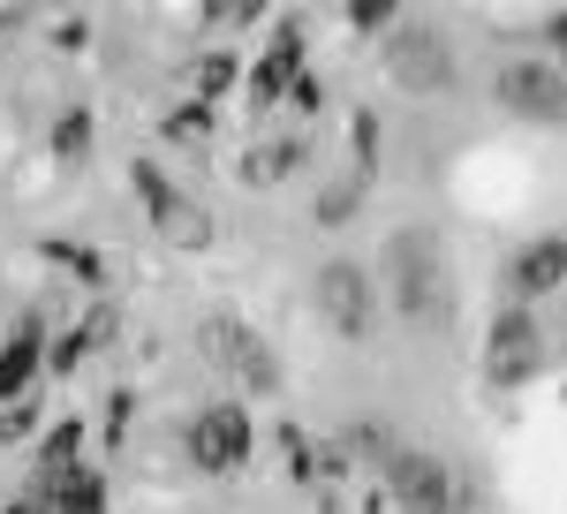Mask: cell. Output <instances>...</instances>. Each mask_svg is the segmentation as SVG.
<instances>
[{
	"label": "cell",
	"mask_w": 567,
	"mask_h": 514,
	"mask_svg": "<svg viewBox=\"0 0 567 514\" xmlns=\"http://www.w3.org/2000/svg\"><path fill=\"white\" fill-rule=\"evenodd\" d=\"M23 500H39L45 514H106V476L76 462V470H31Z\"/></svg>",
	"instance_id": "cell-14"
},
{
	"label": "cell",
	"mask_w": 567,
	"mask_h": 514,
	"mask_svg": "<svg viewBox=\"0 0 567 514\" xmlns=\"http://www.w3.org/2000/svg\"><path fill=\"white\" fill-rule=\"evenodd\" d=\"M379 484H386V500L401 514H462V470L446 454H432V446H393Z\"/></svg>",
	"instance_id": "cell-7"
},
{
	"label": "cell",
	"mask_w": 567,
	"mask_h": 514,
	"mask_svg": "<svg viewBox=\"0 0 567 514\" xmlns=\"http://www.w3.org/2000/svg\"><path fill=\"white\" fill-rule=\"evenodd\" d=\"M371 273H379V302H386L393 318H409V326H424V318H446V302H454L446 235H439L432 219H409V227H393Z\"/></svg>",
	"instance_id": "cell-1"
},
{
	"label": "cell",
	"mask_w": 567,
	"mask_h": 514,
	"mask_svg": "<svg viewBox=\"0 0 567 514\" xmlns=\"http://www.w3.org/2000/svg\"><path fill=\"white\" fill-rule=\"evenodd\" d=\"M205 23L213 31H250V23H265V8L258 0H227V8H205Z\"/></svg>",
	"instance_id": "cell-26"
},
{
	"label": "cell",
	"mask_w": 567,
	"mask_h": 514,
	"mask_svg": "<svg viewBox=\"0 0 567 514\" xmlns=\"http://www.w3.org/2000/svg\"><path fill=\"white\" fill-rule=\"evenodd\" d=\"M106 341H122V302H114V296H91L84 318L53 333L45 371H53V379H69V371H84V363H91V348H106Z\"/></svg>",
	"instance_id": "cell-13"
},
{
	"label": "cell",
	"mask_w": 567,
	"mask_h": 514,
	"mask_svg": "<svg viewBox=\"0 0 567 514\" xmlns=\"http://www.w3.org/2000/svg\"><path fill=\"white\" fill-rule=\"evenodd\" d=\"M235 84H243V53H205V61L189 69V99H205V106H219Z\"/></svg>",
	"instance_id": "cell-21"
},
{
	"label": "cell",
	"mask_w": 567,
	"mask_h": 514,
	"mask_svg": "<svg viewBox=\"0 0 567 514\" xmlns=\"http://www.w3.org/2000/svg\"><path fill=\"white\" fill-rule=\"evenodd\" d=\"M197 356L213 363L219 379H235L243 386V401H272L280 393V356H272V341H265L250 318H235V310H213L205 326H197Z\"/></svg>",
	"instance_id": "cell-3"
},
{
	"label": "cell",
	"mask_w": 567,
	"mask_h": 514,
	"mask_svg": "<svg viewBox=\"0 0 567 514\" xmlns=\"http://www.w3.org/2000/svg\"><path fill=\"white\" fill-rule=\"evenodd\" d=\"M545 363H553V348H545L537 310L499 302L492 326H484V386H492V393H523L529 379H545Z\"/></svg>",
	"instance_id": "cell-5"
},
{
	"label": "cell",
	"mask_w": 567,
	"mask_h": 514,
	"mask_svg": "<svg viewBox=\"0 0 567 514\" xmlns=\"http://www.w3.org/2000/svg\"><path fill=\"white\" fill-rule=\"evenodd\" d=\"M288 114H326V84H318V76H296V91H288Z\"/></svg>",
	"instance_id": "cell-28"
},
{
	"label": "cell",
	"mask_w": 567,
	"mask_h": 514,
	"mask_svg": "<svg viewBox=\"0 0 567 514\" xmlns=\"http://www.w3.org/2000/svg\"><path fill=\"white\" fill-rule=\"evenodd\" d=\"M363 205H371V182L349 167V174H333V182L310 197V219H318L326 235H341V227H355V219H363Z\"/></svg>",
	"instance_id": "cell-17"
},
{
	"label": "cell",
	"mask_w": 567,
	"mask_h": 514,
	"mask_svg": "<svg viewBox=\"0 0 567 514\" xmlns=\"http://www.w3.org/2000/svg\"><path fill=\"white\" fill-rule=\"evenodd\" d=\"M560 288H567V235H529L523 250L507 257V273H499V296L523 302V310H537Z\"/></svg>",
	"instance_id": "cell-12"
},
{
	"label": "cell",
	"mask_w": 567,
	"mask_h": 514,
	"mask_svg": "<svg viewBox=\"0 0 567 514\" xmlns=\"http://www.w3.org/2000/svg\"><path fill=\"white\" fill-rule=\"evenodd\" d=\"M0 514H45L39 500H23V492H16V500H0Z\"/></svg>",
	"instance_id": "cell-30"
},
{
	"label": "cell",
	"mask_w": 567,
	"mask_h": 514,
	"mask_svg": "<svg viewBox=\"0 0 567 514\" xmlns=\"http://www.w3.org/2000/svg\"><path fill=\"white\" fill-rule=\"evenodd\" d=\"M39 431H45L39 393H31V401H8V409H0V446H16V439H39Z\"/></svg>",
	"instance_id": "cell-24"
},
{
	"label": "cell",
	"mask_w": 567,
	"mask_h": 514,
	"mask_svg": "<svg viewBox=\"0 0 567 514\" xmlns=\"http://www.w3.org/2000/svg\"><path fill=\"white\" fill-rule=\"evenodd\" d=\"M99 417H106V424H99V431H106V439H114V446H122V431H130V417H136V393H130V386H114V393H106V409H99Z\"/></svg>",
	"instance_id": "cell-27"
},
{
	"label": "cell",
	"mask_w": 567,
	"mask_h": 514,
	"mask_svg": "<svg viewBox=\"0 0 567 514\" xmlns=\"http://www.w3.org/2000/svg\"><path fill=\"white\" fill-rule=\"evenodd\" d=\"M355 174H363V182H379V114H355Z\"/></svg>",
	"instance_id": "cell-25"
},
{
	"label": "cell",
	"mask_w": 567,
	"mask_h": 514,
	"mask_svg": "<svg viewBox=\"0 0 567 514\" xmlns=\"http://www.w3.org/2000/svg\"><path fill=\"white\" fill-rule=\"evenodd\" d=\"M379 69H386V84L409 91V99H446V91L462 84L454 39H446L439 23H416V16H401L386 39H379Z\"/></svg>",
	"instance_id": "cell-2"
},
{
	"label": "cell",
	"mask_w": 567,
	"mask_h": 514,
	"mask_svg": "<svg viewBox=\"0 0 567 514\" xmlns=\"http://www.w3.org/2000/svg\"><path fill=\"white\" fill-rule=\"evenodd\" d=\"M393 446H401V439H393L386 417H371V409H363V417H349V424L333 431V454H341L349 470H363V476H379V470H386V462H393Z\"/></svg>",
	"instance_id": "cell-16"
},
{
	"label": "cell",
	"mask_w": 567,
	"mask_h": 514,
	"mask_svg": "<svg viewBox=\"0 0 567 514\" xmlns=\"http://www.w3.org/2000/svg\"><path fill=\"white\" fill-rule=\"evenodd\" d=\"M91 144H99V114H91V106H61V114H53V128H45L53 167H84Z\"/></svg>",
	"instance_id": "cell-18"
},
{
	"label": "cell",
	"mask_w": 567,
	"mask_h": 514,
	"mask_svg": "<svg viewBox=\"0 0 567 514\" xmlns=\"http://www.w3.org/2000/svg\"><path fill=\"white\" fill-rule=\"evenodd\" d=\"M213 122H219V106H205V99H182L175 114H159V136H167V144H205V136H213Z\"/></svg>",
	"instance_id": "cell-22"
},
{
	"label": "cell",
	"mask_w": 567,
	"mask_h": 514,
	"mask_svg": "<svg viewBox=\"0 0 567 514\" xmlns=\"http://www.w3.org/2000/svg\"><path fill=\"white\" fill-rule=\"evenodd\" d=\"M303 167H310V136H272L258 152H243L235 182H243V189H280L288 174H303Z\"/></svg>",
	"instance_id": "cell-15"
},
{
	"label": "cell",
	"mask_w": 567,
	"mask_h": 514,
	"mask_svg": "<svg viewBox=\"0 0 567 514\" xmlns=\"http://www.w3.org/2000/svg\"><path fill=\"white\" fill-rule=\"evenodd\" d=\"M341 23H349L355 39H386L393 23H401V8H393V0H349V8H341Z\"/></svg>",
	"instance_id": "cell-23"
},
{
	"label": "cell",
	"mask_w": 567,
	"mask_h": 514,
	"mask_svg": "<svg viewBox=\"0 0 567 514\" xmlns=\"http://www.w3.org/2000/svg\"><path fill=\"white\" fill-rule=\"evenodd\" d=\"M492 99H499V114H515L523 128H567V76H560V61H545V53L507 61L492 76Z\"/></svg>",
	"instance_id": "cell-9"
},
{
	"label": "cell",
	"mask_w": 567,
	"mask_h": 514,
	"mask_svg": "<svg viewBox=\"0 0 567 514\" xmlns=\"http://www.w3.org/2000/svg\"><path fill=\"white\" fill-rule=\"evenodd\" d=\"M250 446H258V424H250L243 401H213V409H197L182 424V462L197 476H235L250 462Z\"/></svg>",
	"instance_id": "cell-8"
},
{
	"label": "cell",
	"mask_w": 567,
	"mask_h": 514,
	"mask_svg": "<svg viewBox=\"0 0 567 514\" xmlns=\"http://www.w3.org/2000/svg\"><path fill=\"white\" fill-rule=\"evenodd\" d=\"M130 189H136V205H144L152 235H159L167 250H213V213H205L159 160H130Z\"/></svg>",
	"instance_id": "cell-6"
},
{
	"label": "cell",
	"mask_w": 567,
	"mask_h": 514,
	"mask_svg": "<svg viewBox=\"0 0 567 514\" xmlns=\"http://www.w3.org/2000/svg\"><path fill=\"white\" fill-rule=\"evenodd\" d=\"M310 310H318L326 333H341V341H371L379 318H386V302H379V273H371L363 257H326V265L310 273Z\"/></svg>",
	"instance_id": "cell-4"
},
{
	"label": "cell",
	"mask_w": 567,
	"mask_h": 514,
	"mask_svg": "<svg viewBox=\"0 0 567 514\" xmlns=\"http://www.w3.org/2000/svg\"><path fill=\"white\" fill-rule=\"evenodd\" d=\"M296 76H310V31H303V16H272V39L250 61V76H243V106L250 114H280Z\"/></svg>",
	"instance_id": "cell-10"
},
{
	"label": "cell",
	"mask_w": 567,
	"mask_h": 514,
	"mask_svg": "<svg viewBox=\"0 0 567 514\" xmlns=\"http://www.w3.org/2000/svg\"><path fill=\"white\" fill-rule=\"evenodd\" d=\"M560 76H567V53H560Z\"/></svg>",
	"instance_id": "cell-31"
},
{
	"label": "cell",
	"mask_w": 567,
	"mask_h": 514,
	"mask_svg": "<svg viewBox=\"0 0 567 514\" xmlns=\"http://www.w3.org/2000/svg\"><path fill=\"white\" fill-rule=\"evenodd\" d=\"M84 439H91L84 417H61V424H45V431H39V470H76V462H84Z\"/></svg>",
	"instance_id": "cell-20"
},
{
	"label": "cell",
	"mask_w": 567,
	"mask_h": 514,
	"mask_svg": "<svg viewBox=\"0 0 567 514\" xmlns=\"http://www.w3.org/2000/svg\"><path fill=\"white\" fill-rule=\"evenodd\" d=\"M45 348H53V318H45L39 302L16 310L8 333H0V409L8 401H31V386L45 379Z\"/></svg>",
	"instance_id": "cell-11"
},
{
	"label": "cell",
	"mask_w": 567,
	"mask_h": 514,
	"mask_svg": "<svg viewBox=\"0 0 567 514\" xmlns=\"http://www.w3.org/2000/svg\"><path fill=\"white\" fill-rule=\"evenodd\" d=\"M39 257L53 265V273H69V280H84L91 296H106V257L91 250V243H76V235H45Z\"/></svg>",
	"instance_id": "cell-19"
},
{
	"label": "cell",
	"mask_w": 567,
	"mask_h": 514,
	"mask_svg": "<svg viewBox=\"0 0 567 514\" xmlns=\"http://www.w3.org/2000/svg\"><path fill=\"white\" fill-rule=\"evenodd\" d=\"M545 53H567V8L545 16Z\"/></svg>",
	"instance_id": "cell-29"
}]
</instances>
